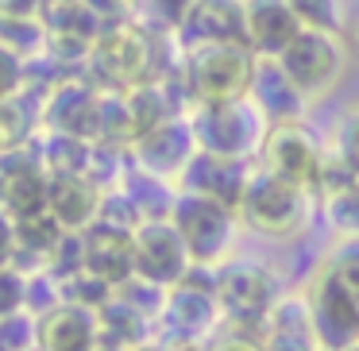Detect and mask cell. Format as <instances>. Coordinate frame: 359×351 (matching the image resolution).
I'll return each instance as SVG.
<instances>
[{"mask_svg":"<svg viewBox=\"0 0 359 351\" xmlns=\"http://www.w3.org/2000/svg\"><path fill=\"white\" fill-rule=\"evenodd\" d=\"M89 74H93V85L104 93H135L140 85L155 81V43L147 27L128 20L109 24L89 50Z\"/></svg>","mask_w":359,"mask_h":351,"instance_id":"6da1fadb","label":"cell"},{"mask_svg":"<svg viewBox=\"0 0 359 351\" xmlns=\"http://www.w3.org/2000/svg\"><path fill=\"white\" fill-rule=\"evenodd\" d=\"M259 55L251 47H197L182 66V89L189 104H232L248 101L255 85Z\"/></svg>","mask_w":359,"mask_h":351,"instance_id":"7a4b0ae2","label":"cell"},{"mask_svg":"<svg viewBox=\"0 0 359 351\" xmlns=\"http://www.w3.org/2000/svg\"><path fill=\"white\" fill-rule=\"evenodd\" d=\"M186 120L194 128L197 151L217 158H236V163H251L263 147L266 128H271L251 97L232 104H194Z\"/></svg>","mask_w":359,"mask_h":351,"instance_id":"3957f363","label":"cell"},{"mask_svg":"<svg viewBox=\"0 0 359 351\" xmlns=\"http://www.w3.org/2000/svg\"><path fill=\"white\" fill-rule=\"evenodd\" d=\"M170 224L178 228L182 243H186L194 266H224L236 251V235H240V216L224 205L209 201V197H197V193H182L174 197V209H170Z\"/></svg>","mask_w":359,"mask_h":351,"instance_id":"277c9868","label":"cell"},{"mask_svg":"<svg viewBox=\"0 0 359 351\" xmlns=\"http://www.w3.org/2000/svg\"><path fill=\"white\" fill-rule=\"evenodd\" d=\"M309 212H313V193L274 178L266 170H255L240 205V224H248L255 235H266V240H294L297 232H305Z\"/></svg>","mask_w":359,"mask_h":351,"instance_id":"5b68a950","label":"cell"},{"mask_svg":"<svg viewBox=\"0 0 359 351\" xmlns=\"http://www.w3.org/2000/svg\"><path fill=\"white\" fill-rule=\"evenodd\" d=\"M274 62L282 66V74L294 81V89L305 101H320V97H328L344 81L348 62H351V47L344 35L309 32L305 27Z\"/></svg>","mask_w":359,"mask_h":351,"instance_id":"8992f818","label":"cell"},{"mask_svg":"<svg viewBox=\"0 0 359 351\" xmlns=\"http://www.w3.org/2000/svg\"><path fill=\"white\" fill-rule=\"evenodd\" d=\"M255 158H259V170L274 174V178H282V181H290V186H297V189L317 197L328 151H325V143H320V135L313 132L305 120H282V124L266 128L263 147H259Z\"/></svg>","mask_w":359,"mask_h":351,"instance_id":"52a82bcc","label":"cell"},{"mask_svg":"<svg viewBox=\"0 0 359 351\" xmlns=\"http://www.w3.org/2000/svg\"><path fill=\"white\" fill-rule=\"evenodd\" d=\"M217 301L236 324H263L282 301L278 278L255 259H228L224 266H217Z\"/></svg>","mask_w":359,"mask_h":351,"instance_id":"ba28073f","label":"cell"},{"mask_svg":"<svg viewBox=\"0 0 359 351\" xmlns=\"http://www.w3.org/2000/svg\"><path fill=\"white\" fill-rule=\"evenodd\" d=\"M132 259H135V278L151 282L158 289H174L189 278L194 259L182 243L178 228L170 220H143L132 232Z\"/></svg>","mask_w":359,"mask_h":351,"instance_id":"9c48e42d","label":"cell"},{"mask_svg":"<svg viewBox=\"0 0 359 351\" xmlns=\"http://www.w3.org/2000/svg\"><path fill=\"white\" fill-rule=\"evenodd\" d=\"M305 305H309V324L320 351H348L359 343V301L344 294L325 270L313 278Z\"/></svg>","mask_w":359,"mask_h":351,"instance_id":"30bf717a","label":"cell"},{"mask_svg":"<svg viewBox=\"0 0 359 351\" xmlns=\"http://www.w3.org/2000/svg\"><path fill=\"white\" fill-rule=\"evenodd\" d=\"M220 317H224V309L217 301V274H212V282L201 286V282H194V270L182 286L166 289L163 312H158V320L174 336V343H201L217 328Z\"/></svg>","mask_w":359,"mask_h":351,"instance_id":"8fae6325","label":"cell"},{"mask_svg":"<svg viewBox=\"0 0 359 351\" xmlns=\"http://www.w3.org/2000/svg\"><path fill=\"white\" fill-rule=\"evenodd\" d=\"M43 124H47V132H62V135L101 143L104 89L81 85V81H58L47 93V104H43Z\"/></svg>","mask_w":359,"mask_h":351,"instance_id":"7c38bea8","label":"cell"},{"mask_svg":"<svg viewBox=\"0 0 359 351\" xmlns=\"http://www.w3.org/2000/svg\"><path fill=\"white\" fill-rule=\"evenodd\" d=\"M132 232L109 220H97L93 228L81 232V270L104 282L109 289H120L124 282L135 278V259H132Z\"/></svg>","mask_w":359,"mask_h":351,"instance_id":"4fadbf2b","label":"cell"},{"mask_svg":"<svg viewBox=\"0 0 359 351\" xmlns=\"http://www.w3.org/2000/svg\"><path fill=\"white\" fill-rule=\"evenodd\" d=\"M251 166L248 163H236V158H217V155H205L197 151L189 158V166L182 170L178 189L182 193H197V197H209V201L224 205L240 216V205L243 193H248V181H251Z\"/></svg>","mask_w":359,"mask_h":351,"instance_id":"5bb4252c","label":"cell"},{"mask_svg":"<svg viewBox=\"0 0 359 351\" xmlns=\"http://www.w3.org/2000/svg\"><path fill=\"white\" fill-rule=\"evenodd\" d=\"M35 328H39V351H97L104 343L97 309L66 301V297L35 312Z\"/></svg>","mask_w":359,"mask_h":351,"instance_id":"9a60e30c","label":"cell"},{"mask_svg":"<svg viewBox=\"0 0 359 351\" xmlns=\"http://www.w3.org/2000/svg\"><path fill=\"white\" fill-rule=\"evenodd\" d=\"M135 155V166L147 174H155V178H166L178 186L182 170L189 166V158L197 155V139H194V128H189L186 116H174L166 120L163 128H155V132H147L140 143L132 147Z\"/></svg>","mask_w":359,"mask_h":351,"instance_id":"2e32d148","label":"cell"},{"mask_svg":"<svg viewBox=\"0 0 359 351\" xmlns=\"http://www.w3.org/2000/svg\"><path fill=\"white\" fill-rule=\"evenodd\" d=\"M178 39L186 50L197 47H248V32H243V0H194V8L186 12L178 27Z\"/></svg>","mask_w":359,"mask_h":351,"instance_id":"e0dca14e","label":"cell"},{"mask_svg":"<svg viewBox=\"0 0 359 351\" xmlns=\"http://www.w3.org/2000/svg\"><path fill=\"white\" fill-rule=\"evenodd\" d=\"M104 193H109V189L97 178H89V174H50L47 212L66 228V232L81 235L86 228H93L97 220H101Z\"/></svg>","mask_w":359,"mask_h":351,"instance_id":"ac0fdd59","label":"cell"},{"mask_svg":"<svg viewBox=\"0 0 359 351\" xmlns=\"http://www.w3.org/2000/svg\"><path fill=\"white\" fill-rule=\"evenodd\" d=\"M47 186H50V170L32 147L8 151L0 158V209H8L12 216L47 209Z\"/></svg>","mask_w":359,"mask_h":351,"instance_id":"d6986e66","label":"cell"},{"mask_svg":"<svg viewBox=\"0 0 359 351\" xmlns=\"http://www.w3.org/2000/svg\"><path fill=\"white\" fill-rule=\"evenodd\" d=\"M243 32L259 58H278L305 27L290 0H243Z\"/></svg>","mask_w":359,"mask_h":351,"instance_id":"ffe728a7","label":"cell"},{"mask_svg":"<svg viewBox=\"0 0 359 351\" xmlns=\"http://www.w3.org/2000/svg\"><path fill=\"white\" fill-rule=\"evenodd\" d=\"M251 101L255 109L266 116V124H282V120H302L305 112V97L294 89V81L282 74V66L274 58H259L255 70V85H251Z\"/></svg>","mask_w":359,"mask_h":351,"instance_id":"44dd1931","label":"cell"},{"mask_svg":"<svg viewBox=\"0 0 359 351\" xmlns=\"http://www.w3.org/2000/svg\"><path fill=\"white\" fill-rule=\"evenodd\" d=\"M66 235L70 232H66L47 209L27 212V216H16V263L20 259H35V263L47 270V263L55 259V251L62 247Z\"/></svg>","mask_w":359,"mask_h":351,"instance_id":"7402d4cb","label":"cell"},{"mask_svg":"<svg viewBox=\"0 0 359 351\" xmlns=\"http://www.w3.org/2000/svg\"><path fill=\"white\" fill-rule=\"evenodd\" d=\"M93 155H97V143L78 139V135L50 132L39 158L50 174H89L93 170Z\"/></svg>","mask_w":359,"mask_h":351,"instance_id":"603a6c76","label":"cell"},{"mask_svg":"<svg viewBox=\"0 0 359 351\" xmlns=\"http://www.w3.org/2000/svg\"><path fill=\"white\" fill-rule=\"evenodd\" d=\"M320 201V212H325L328 228L344 240H359V178L344 181L336 189H325L317 197Z\"/></svg>","mask_w":359,"mask_h":351,"instance_id":"cb8c5ba5","label":"cell"},{"mask_svg":"<svg viewBox=\"0 0 359 351\" xmlns=\"http://www.w3.org/2000/svg\"><path fill=\"white\" fill-rule=\"evenodd\" d=\"M32 132H35V112L27 109L24 93L20 97H4L0 101V151H24L32 143Z\"/></svg>","mask_w":359,"mask_h":351,"instance_id":"d4e9b609","label":"cell"},{"mask_svg":"<svg viewBox=\"0 0 359 351\" xmlns=\"http://www.w3.org/2000/svg\"><path fill=\"white\" fill-rule=\"evenodd\" d=\"M290 8L297 12L302 27H309V32H332V35L348 32L344 0H290Z\"/></svg>","mask_w":359,"mask_h":351,"instance_id":"484cf974","label":"cell"},{"mask_svg":"<svg viewBox=\"0 0 359 351\" xmlns=\"http://www.w3.org/2000/svg\"><path fill=\"white\" fill-rule=\"evenodd\" d=\"M0 47H8L24 62H32L39 50H47L43 20H0Z\"/></svg>","mask_w":359,"mask_h":351,"instance_id":"4316f807","label":"cell"},{"mask_svg":"<svg viewBox=\"0 0 359 351\" xmlns=\"http://www.w3.org/2000/svg\"><path fill=\"white\" fill-rule=\"evenodd\" d=\"M320 270H325L348 297H355V301H359V240H344L340 247L325 259Z\"/></svg>","mask_w":359,"mask_h":351,"instance_id":"83f0119b","label":"cell"},{"mask_svg":"<svg viewBox=\"0 0 359 351\" xmlns=\"http://www.w3.org/2000/svg\"><path fill=\"white\" fill-rule=\"evenodd\" d=\"M0 347L4 351H39V328H35V312H12L0 320Z\"/></svg>","mask_w":359,"mask_h":351,"instance_id":"f1b7e54d","label":"cell"},{"mask_svg":"<svg viewBox=\"0 0 359 351\" xmlns=\"http://www.w3.org/2000/svg\"><path fill=\"white\" fill-rule=\"evenodd\" d=\"M332 155L348 166L351 174H359V101L336 124V139H332Z\"/></svg>","mask_w":359,"mask_h":351,"instance_id":"f546056e","label":"cell"},{"mask_svg":"<svg viewBox=\"0 0 359 351\" xmlns=\"http://www.w3.org/2000/svg\"><path fill=\"white\" fill-rule=\"evenodd\" d=\"M27 309V270L16 263L0 266V320Z\"/></svg>","mask_w":359,"mask_h":351,"instance_id":"4dcf8cb0","label":"cell"},{"mask_svg":"<svg viewBox=\"0 0 359 351\" xmlns=\"http://www.w3.org/2000/svg\"><path fill=\"white\" fill-rule=\"evenodd\" d=\"M151 24H158L163 32H178L186 12L194 8V0H140Z\"/></svg>","mask_w":359,"mask_h":351,"instance_id":"1f68e13d","label":"cell"},{"mask_svg":"<svg viewBox=\"0 0 359 351\" xmlns=\"http://www.w3.org/2000/svg\"><path fill=\"white\" fill-rule=\"evenodd\" d=\"M27 81V62L20 55H12L8 47H0V101L4 97H20Z\"/></svg>","mask_w":359,"mask_h":351,"instance_id":"d6a6232c","label":"cell"},{"mask_svg":"<svg viewBox=\"0 0 359 351\" xmlns=\"http://www.w3.org/2000/svg\"><path fill=\"white\" fill-rule=\"evenodd\" d=\"M47 0H0V20H43Z\"/></svg>","mask_w":359,"mask_h":351,"instance_id":"836d02e7","label":"cell"},{"mask_svg":"<svg viewBox=\"0 0 359 351\" xmlns=\"http://www.w3.org/2000/svg\"><path fill=\"white\" fill-rule=\"evenodd\" d=\"M16 263V216L0 209V266Z\"/></svg>","mask_w":359,"mask_h":351,"instance_id":"e575fe53","label":"cell"},{"mask_svg":"<svg viewBox=\"0 0 359 351\" xmlns=\"http://www.w3.org/2000/svg\"><path fill=\"white\" fill-rule=\"evenodd\" d=\"M212 351H266L259 340H248V336H228L220 347H212Z\"/></svg>","mask_w":359,"mask_h":351,"instance_id":"d590c367","label":"cell"},{"mask_svg":"<svg viewBox=\"0 0 359 351\" xmlns=\"http://www.w3.org/2000/svg\"><path fill=\"white\" fill-rule=\"evenodd\" d=\"M351 55H359V20L351 24Z\"/></svg>","mask_w":359,"mask_h":351,"instance_id":"8d00e7d4","label":"cell"},{"mask_svg":"<svg viewBox=\"0 0 359 351\" xmlns=\"http://www.w3.org/2000/svg\"><path fill=\"white\" fill-rule=\"evenodd\" d=\"M112 4H140V0H112Z\"/></svg>","mask_w":359,"mask_h":351,"instance_id":"74e56055","label":"cell"},{"mask_svg":"<svg viewBox=\"0 0 359 351\" xmlns=\"http://www.w3.org/2000/svg\"><path fill=\"white\" fill-rule=\"evenodd\" d=\"M348 351H359V343H355V347H348Z\"/></svg>","mask_w":359,"mask_h":351,"instance_id":"f35d334b","label":"cell"},{"mask_svg":"<svg viewBox=\"0 0 359 351\" xmlns=\"http://www.w3.org/2000/svg\"><path fill=\"white\" fill-rule=\"evenodd\" d=\"M0 158H4V151H0Z\"/></svg>","mask_w":359,"mask_h":351,"instance_id":"ab89813d","label":"cell"},{"mask_svg":"<svg viewBox=\"0 0 359 351\" xmlns=\"http://www.w3.org/2000/svg\"><path fill=\"white\" fill-rule=\"evenodd\" d=\"M0 351H4V347H0Z\"/></svg>","mask_w":359,"mask_h":351,"instance_id":"60d3db41","label":"cell"}]
</instances>
